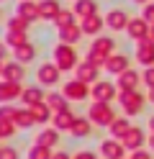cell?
<instances>
[{
	"label": "cell",
	"instance_id": "cell-49",
	"mask_svg": "<svg viewBox=\"0 0 154 159\" xmlns=\"http://www.w3.org/2000/svg\"><path fill=\"white\" fill-rule=\"evenodd\" d=\"M0 3H3V0H0Z\"/></svg>",
	"mask_w": 154,
	"mask_h": 159
},
{
	"label": "cell",
	"instance_id": "cell-34",
	"mask_svg": "<svg viewBox=\"0 0 154 159\" xmlns=\"http://www.w3.org/2000/svg\"><path fill=\"white\" fill-rule=\"evenodd\" d=\"M110 131L116 134V136H126L131 128H128V121H123V118H116V121L110 123Z\"/></svg>",
	"mask_w": 154,
	"mask_h": 159
},
{
	"label": "cell",
	"instance_id": "cell-20",
	"mask_svg": "<svg viewBox=\"0 0 154 159\" xmlns=\"http://www.w3.org/2000/svg\"><path fill=\"white\" fill-rule=\"evenodd\" d=\"M36 144H41V146H57L59 144V131H57V128L54 126H51V128H44V131H39L36 134Z\"/></svg>",
	"mask_w": 154,
	"mask_h": 159
},
{
	"label": "cell",
	"instance_id": "cell-26",
	"mask_svg": "<svg viewBox=\"0 0 154 159\" xmlns=\"http://www.w3.org/2000/svg\"><path fill=\"white\" fill-rule=\"evenodd\" d=\"M31 116H34V121L36 123H49V118H54V113L49 111V105L46 103H41V105H34V108H28Z\"/></svg>",
	"mask_w": 154,
	"mask_h": 159
},
{
	"label": "cell",
	"instance_id": "cell-6",
	"mask_svg": "<svg viewBox=\"0 0 154 159\" xmlns=\"http://www.w3.org/2000/svg\"><path fill=\"white\" fill-rule=\"evenodd\" d=\"M23 95V85L21 82H8V80H0V105L3 103H13Z\"/></svg>",
	"mask_w": 154,
	"mask_h": 159
},
{
	"label": "cell",
	"instance_id": "cell-28",
	"mask_svg": "<svg viewBox=\"0 0 154 159\" xmlns=\"http://www.w3.org/2000/svg\"><path fill=\"white\" fill-rule=\"evenodd\" d=\"M139 82V75L133 72V69H126L123 75H118V85H121V90H133Z\"/></svg>",
	"mask_w": 154,
	"mask_h": 159
},
{
	"label": "cell",
	"instance_id": "cell-16",
	"mask_svg": "<svg viewBox=\"0 0 154 159\" xmlns=\"http://www.w3.org/2000/svg\"><path fill=\"white\" fill-rule=\"evenodd\" d=\"M105 69L113 75H123L128 69V57H123V54H110L108 57V62H105Z\"/></svg>",
	"mask_w": 154,
	"mask_h": 159
},
{
	"label": "cell",
	"instance_id": "cell-10",
	"mask_svg": "<svg viewBox=\"0 0 154 159\" xmlns=\"http://www.w3.org/2000/svg\"><path fill=\"white\" fill-rule=\"evenodd\" d=\"M128 21L131 18L121 11V8H116V11H110L108 16H105V26L108 28H113V31H121V28H128Z\"/></svg>",
	"mask_w": 154,
	"mask_h": 159
},
{
	"label": "cell",
	"instance_id": "cell-33",
	"mask_svg": "<svg viewBox=\"0 0 154 159\" xmlns=\"http://www.w3.org/2000/svg\"><path fill=\"white\" fill-rule=\"evenodd\" d=\"M28 21H23V18H21V16H13V18H8V31H28Z\"/></svg>",
	"mask_w": 154,
	"mask_h": 159
},
{
	"label": "cell",
	"instance_id": "cell-47",
	"mask_svg": "<svg viewBox=\"0 0 154 159\" xmlns=\"http://www.w3.org/2000/svg\"><path fill=\"white\" fill-rule=\"evenodd\" d=\"M0 152H3V144H0Z\"/></svg>",
	"mask_w": 154,
	"mask_h": 159
},
{
	"label": "cell",
	"instance_id": "cell-43",
	"mask_svg": "<svg viewBox=\"0 0 154 159\" xmlns=\"http://www.w3.org/2000/svg\"><path fill=\"white\" fill-rule=\"evenodd\" d=\"M3 64H5V62H0V80H3Z\"/></svg>",
	"mask_w": 154,
	"mask_h": 159
},
{
	"label": "cell",
	"instance_id": "cell-21",
	"mask_svg": "<svg viewBox=\"0 0 154 159\" xmlns=\"http://www.w3.org/2000/svg\"><path fill=\"white\" fill-rule=\"evenodd\" d=\"M139 62L141 64H154V41H149V39H144V41H139Z\"/></svg>",
	"mask_w": 154,
	"mask_h": 159
},
{
	"label": "cell",
	"instance_id": "cell-13",
	"mask_svg": "<svg viewBox=\"0 0 154 159\" xmlns=\"http://www.w3.org/2000/svg\"><path fill=\"white\" fill-rule=\"evenodd\" d=\"M39 13H41L44 21H57V16L62 13L59 0H41V3H39Z\"/></svg>",
	"mask_w": 154,
	"mask_h": 159
},
{
	"label": "cell",
	"instance_id": "cell-36",
	"mask_svg": "<svg viewBox=\"0 0 154 159\" xmlns=\"http://www.w3.org/2000/svg\"><path fill=\"white\" fill-rule=\"evenodd\" d=\"M16 131H18L16 123H10V121H0V141H3V139H10Z\"/></svg>",
	"mask_w": 154,
	"mask_h": 159
},
{
	"label": "cell",
	"instance_id": "cell-22",
	"mask_svg": "<svg viewBox=\"0 0 154 159\" xmlns=\"http://www.w3.org/2000/svg\"><path fill=\"white\" fill-rule=\"evenodd\" d=\"M13 57H16V62H21V64H28V62H34V57H36V46L28 41V44H23V46L13 49Z\"/></svg>",
	"mask_w": 154,
	"mask_h": 159
},
{
	"label": "cell",
	"instance_id": "cell-1",
	"mask_svg": "<svg viewBox=\"0 0 154 159\" xmlns=\"http://www.w3.org/2000/svg\"><path fill=\"white\" fill-rule=\"evenodd\" d=\"M113 49H116L113 39H108V36H98L95 41H92L90 52H87V62H90V64H95V67L105 64V62H108V57L113 54Z\"/></svg>",
	"mask_w": 154,
	"mask_h": 159
},
{
	"label": "cell",
	"instance_id": "cell-14",
	"mask_svg": "<svg viewBox=\"0 0 154 159\" xmlns=\"http://www.w3.org/2000/svg\"><path fill=\"white\" fill-rule=\"evenodd\" d=\"M105 26V21L95 13V16H87V18H82V23H80V28H82V34H90V36H98L100 34V28Z\"/></svg>",
	"mask_w": 154,
	"mask_h": 159
},
{
	"label": "cell",
	"instance_id": "cell-45",
	"mask_svg": "<svg viewBox=\"0 0 154 159\" xmlns=\"http://www.w3.org/2000/svg\"><path fill=\"white\" fill-rule=\"evenodd\" d=\"M152 41H154V26H152Z\"/></svg>",
	"mask_w": 154,
	"mask_h": 159
},
{
	"label": "cell",
	"instance_id": "cell-5",
	"mask_svg": "<svg viewBox=\"0 0 154 159\" xmlns=\"http://www.w3.org/2000/svg\"><path fill=\"white\" fill-rule=\"evenodd\" d=\"M90 121L98 126H110L116 118H113V111L108 103H92L90 105Z\"/></svg>",
	"mask_w": 154,
	"mask_h": 159
},
{
	"label": "cell",
	"instance_id": "cell-8",
	"mask_svg": "<svg viewBox=\"0 0 154 159\" xmlns=\"http://www.w3.org/2000/svg\"><path fill=\"white\" fill-rule=\"evenodd\" d=\"M90 95L95 98V103H110L113 95H116V87H113L110 82H100V80H98V82L92 85Z\"/></svg>",
	"mask_w": 154,
	"mask_h": 159
},
{
	"label": "cell",
	"instance_id": "cell-29",
	"mask_svg": "<svg viewBox=\"0 0 154 159\" xmlns=\"http://www.w3.org/2000/svg\"><path fill=\"white\" fill-rule=\"evenodd\" d=\"M100 152L105 154L108 159H118L123 149H121V144H116V141H103V144H100Z\"/></svg>",
	"mask_w": 154,
	"mask_h": 159
},
{
	"label": "cell",
	"instance_id": "cell-37",
	"mask_svg": "<svg viewBox=\"0 0 154 159\" xmlns=\"http://www.w3.org/2000/svg\"><path fill=\"white\" fill-rule=\"evenodd\" d=\"M0 159H18V149H16V146H3Z\"/></svg>",
	"mask_w": 154,
	"mask_h": 159
},
{
	"label": "cell",
	"instance_id": "cell-17",
	"mask_svg": "<svg viewBox=\"0 0 154 159\" xmlns=\"http://www.w3.org/2000/svg\"><path fill=\"white\" fill-rule=\"evenodd\" d=\"M80 36H82V28L75 23V26H67V28H59V44H69V46H75L80 41Z\"/></svg>",
	"mask_w": 154,
	"mask_h": 159
},
{
	"label": "cell",
	"instance_id": "cell-40",
	"mask_svg": "<svg viewBox=\"0 0 154 159\" xmlns=\"http://www.w3.org/2000/svg\"><path fill=\"white\" fill-rule=\"evenodd\" d=\"M5 57H8V44L0 41V62H5Z\"/></svg>",
	"mask_w": 154,
	"mask_h": 159
},
{
	"label": "cell",
	"instance_id": "cell-24",
	"mask_svg": "<svg viewBox=\"0 0 154 159\" xmlns=\"http://www.w3.org/2000/svg\"><path fill=\"white\" fill-rule=\"evenodd\" d=\"M95 13H98V3L95 0H75V16L87 18V16H95Z\"/></svg>",
	"mask_w": 154,
	"mask_h": 159
},
{
	"label": "cell",
	"instance_id": "cell-15",
	"mask_svg": "<svg viewBox=\"0 0 154 159\" xmlns=\"http://www.w3.org/2000/svg\"><path fill=\"white\" fill-rule=\"evenodd\" d=\"M77 80H82V82H98V67L95 64H90L87 59L85 62H80L77 64Z\"/></svg>",
	"mask_w": 154,
	"mask_h": 159
},
{
	"label": "cell",
	"instance_id": "cell-4",
	"mask_svg": "<svg viewBox=\"0 0 154 159\" xmlns=\"http://www.w3.org/2000/svg\"><path fill=\"white\" fill-rule=\"evenodd\" d=\"M62 95L67 98V100H85V98L90 95V87L82 82V80H69V82H64V87H62Z\"/></svg>",
	"mask_w": 154,
	"mask_h": 159
},
{
	"label": "cell",
	"instance_id": "cell-30",
	"mask_svg": "<svg viewBox=\"0 0 154 159\" xmlns=\"http://www.w3.org/2000/svg\"><path fill=\"white\" fill-rule=\"evenodd\" d=\"M51 154L54 152L49 146H41V144H34L28 149V159H51Z\"/></svg>",
	"mask_w": 154,
	"mask_h": 159
},
{
	"label": "cell",
	"instance_id": "cell-31",
	"mask_svg": "<svg viewBox=\"0 0 154 159\" xmlns=\"http://www.w3.org/2000/svg\"><path fill=\"white\" fill-rule=\"evenodd\" d=\"M72 136H87L90 134V118H75V126H72Z\"/></svg>",
	"mask_w": 154,
	"mask_h": 159
},
{
	"label": "cell",
	"instance_id": "cell-35",
	"mask_svg": "<svg viewBox=\"0 0 154 159\" xmlns=\"http://www.w3.org/2000/svg\"><path fill=\"white\" fill-rule=\"evenodd\" d=\"M16 113H18V108H13L10 103H3V105H0V121H10V123H13Z\"/></svg>",
	"mask_w": 154,
	"mask_h": 159
},
{
	"label": "cell",
	"instance_id": "cell-46",
	"mask_svg": "<svg viewBox=\"0 0 154 159\" xmlns=\"http://www.w3.org/2000/svg\"><path fill=\"white\" fill-rule=\"evenodd\" d=\"M152 100H154V90H152Z\"/></svg>",
	"mask_w": 154,
	"mask_h": 159
},
{
	"label": "cell",
	"instance_id": "cell-25",
	"mask_svg": "<svg viewBox=\"0 0 154 159\" xmlns=\"http://www.w3.org/2000/svg\"><path fill=\"white\" fill-rule=\"evenodd\" d=\"M13 123H16V128H31V126H36V121H34V116H31L28 108H18Z\"/></svg>",
	"mask_w": 154,
	"mask_h": 159
},
{
	"label": "cell",
	"instance_id": "cell-12",
	"mask_svg": "<svg viewBox=\"0 0 154 159\" xmlns=\"http://www.w3.org/2000/svg\"><path fill=\"white\" fill-rule=\"evenodd\" d=\"M126 31H128L131 39H136V41H144V39H147V34H149V23L144 21V18H131Z\"/></svg>",
	"mask_w": 154,
	"mask_h": 159
},
{
	"label": "cell",
	"instance_id": "cell-9",
	"mask_svg": "<svg viewBox=\"0 0 154 159\" xmlns=\"http://www.w3.org/2000/svg\"><path fill=\"white\" fill-rule=\"evenodd\" d=\"M23 77H26V69L21 62H5L3 64V80H8V82H23Z\"/></svg>",
	"mask_w": 154,
	"mask_h": 159
},
{
	"label": "cell",
	"instance_id": "cell-11",
	"mask_svg": "<svg viewBox=\"0 0 154 159\" xmlns=\"http://www.w3.org/2000/svg\"><path fill=\"white\" fill-rule=\"evenodd\" d=\"M21 100L26 103V108H34V105H41L46 103V95L41 87H23V95H21Z\"/></svg>",
	"mask_w": 154,
	"mask_h": 159
},
{
	"label": "cell",
	"instance_id": "cell-3",
	"mask_svg": "<svg viewBox=\"0 0 154 159\" xmlns=\"http://www.w3.org/2000/svg\"><path fill=\"white\" fill-rule=\"evenodd\" d=\"M59 77H62V69L54 62H44V64H39V69H36V80H39L41 87H54L59 82Z\"/></svg>",
	"mask_w": 154,
	"mask_h": 159
},
{
	"label": "cell",
	"instance_id": "cell-19",
	"mask_svg": "<svg viewBox=\"0 0 154 159\" xmlns=\"http://www.w3.org/2000/svg\"><path fill=\"white\" fill-rule=\"evenodd\" d=\"M121 103H123V108H126L128 113H136L141 108V95L136 90H123L121 93Z\"/></svg>",
	"mask_w": 154,
	"mask_h": 159
},
{
	"label": "cell",
	"instance_id": "cell-39",
	"mask_svg": "<svg viewBox=\"0 0 154 159\" xmlns=\"http://www.w3.org/2000/svg\"><path fill=\"white\" fill-rule=\"evenodd\" d=\"M144 82H147V85L152 87V90H154V67H149L147 72H144Z\"/></svg>",
	"mask_w": 154,
	"mask_h": 159
},
{
	"label": "cell",
	"instance_id": "cell-38",
	"mask_svg": "<svg viewBox=\"0 0 154 159\" xmlns=\"http://www.w3.org/2000/svg\"><path fill=\"white\" fill-rule=\"evenodd\" d=\"M144 21L154 26V3H149L147 8H144Z\"/></svg>",
	"mask_w": 154,
	"mask_h": 159
},
{
	"label": "cell",
	"instance_id": "cell-42",
	"mask_svg": "<svg viewBox=\"0 0 154 159\" xmlns=\"http://www.w3.org/2000/svg\"><path fill=\"white\" fill-rule=\"evenodd\" d=\"M51 159H72V157L64 154V152H54V154H51Z\"/></svg>",
	"mask_w": 154,
	"mask_h": 159
},
{
	"label": "cell",
	"instance_id": "cell-44",
	"mask_svg": "<svg viewBox=\"0 0 154 159\" xmlns=\"http://www.w3.org/2000/svg\"><path fill=\"white\" fill-rule=\"evenodd\" d=\"M133 3H149V0H133Z\"/></svg>",
	"mask_w": 154,
	"mask_h": 159
},
{
	"label": "cell",
	"instance_id": "cell-18",
	"mask_svg": "<svg viewBox=\"0 0 154 159\" xmlns=\"http://www.w3.org/2000/svg\"><path fill=\"white\" fill-rule=\"evenodd\" d=\"M51 123H54L57 131H72V126H75V116H72V111H62V113H54Z\"/></svg>",
	"mask_w": 154,
	"mask_h": 159
},
{
	"label": "cell",
	"instance_id": "cell-23",
	"mask_svg": "<svg viewBox=\"0 0 154 159\" xmlns=\"http://www.w3.org/2000/svg\"><path fill=\"white\" fill-rule=\"evenodd\" d=\"M46 105H49V111H51V113L69 111V105H67V98L62 95V93H49V95H46Z\"/></svg>",
	"mask_w": 154,
	"mask_h": 159
},
{
	"label": "cell",
	"instance_id": "cell-32",
	"mask_svg": "<svg viewBox=\"0 0 154 159\" xmlns=\"http://www.w3.org/2000/svg\"><path fill=\"white\" fill-rule=\"evenodd\" d=\"M57 28H67V26H75V11H64L62 8V13L57 16Z\"/></svg>",
	"mask_w": 154,
	"mask_h": 159
},
{
	"label": "cell",
	"instance_id": "cell-48",
	"mask_svg": "<svg viewBox=\"0 0 154 159\" xmlns=\"http://www.w3.org/2000/svg\"><path fill=\"white\" fill-rule=\"evenodd\" d=\"M0 18H3V11H0Z\"/></svg>",
	"mask_w": 154,
	"mask_h": 159
},
{
	"label": "cell",
	"instance_id": "cell-7",
	"mask_svg": "<svg viewBox=\"0 0 154 159\" xmlns=\"http://www.w3.org/2000/svg\"><path fill=\"white\" fill-rule=\"evenodd\" d=\"M16 16H21V18H23V21H28V23L39 21V18H41V13H39V3H34V0H21L18 8H16Z\"/></svg>",
	"mask_w": 154,
	"mask_h": 159
},
{
	"label": "cell",
	"instance_id": "cell-27",
	"mask_svg": "<svg viewBox=\"0 0 154 159\" xmlns=\"http://www.w3.org/2000/svg\"><path fill=\"white\" fill-rule=\"evenodd\" d=\"M3 41H5L10 49H18V46L28 44V36H26L23 31H5V39H3Z\"/></svg>",
	"mask_w": 154,
	"mask_h": 159
},
{
	"label": "cell",
	"instance_id": "cell-41",
	"mask_svg": "<svg viewBox=\"0 0 154 159\" xmlns=\"http://www.w3.org/2000/svg\"><path fill=\"white\" fill-rule=\"evenodd\" d=\"M72 159H95V157H92L90 152H77V154L72 157Z\"/></svg>",
	"mask_w": 154,
	"mask_h": 159
},
{
	"label": "cell",
	"instance_id": "cell-2",
	"mask_svg": "<svg viewBox=\"0 0 154 159\" xmlns=\"http://www.w3.org/2000/svg\"><path fill=\"white\" fill-rule=\"evenodd\" d=\"M54 64L62 69V72L77 69V52H75V46H69V44H57V46H54Z\"/></svg>",
	"mask_w": 154,
	"mask_h": 159
}]
</instances>
